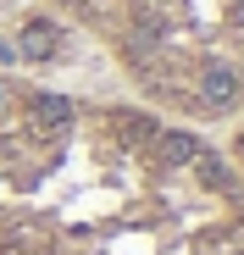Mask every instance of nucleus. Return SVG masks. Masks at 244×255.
<instances>
[{
  "mask_svg": "<svg viewBox=\"0 0 244 255\" xmlns=\"http://www.w3.org/2000/svg\"><path fill=\"white\" fill-rule=\"evenodd\" d=\"M11 45H17V56H28V61H50V56L61 50V28H56L50 17H33Z\"/></svg>",
  "mask_w": 244,
  "mask_h": 255,
  "instance_id": "obj_1",
  "label": "nucleus"
},
{
  "mask_svg": "<svg viewBox=\"0 0 244 255\" xmlns=\"http://www.w3.org/2000/svg\"><path fill=\"white\" fill-rule=\"evenodd\" d=\"M200 150H206V144H200L189 128H167V133H155V155H161V166H172V172H189Z\"/></svg>",
  "mask_w": 244,
  "mask_h": 255,
  "instance_id": "obj_2",
  "label": "nucleus"
},
{
  "mask_svg": "<svg viewBox=\"0 0 244 255\" xmlns=\"http://www.w3.org/2000/svg\"><path fill=\"white\" fill-rule=\"evenodd\" d=\"M28 111H33V122H45V128H67L72 122V100L67 95H33Z\"/></svg>",
  "mask_w": 244,
  "mask_h": 255,
  "instance_id": "obj_3",
  "label": "nucleus"
},
{
  "mask_svg": "<svg viewBox=\"0 0 244 255\" xmlns=\"http://www.w3.org/2000/svg\"><path fill=\"white\" fill-rule=\"evenodd\" d=\"M11 61H22V56H17V45H11V39H0V67H11Z\"/></svg>",
  "mask_w": 244,
  "mask_h": 255,
  "instance_id": "obj_4",
  "label": "nucleus"
},
{
  "mask_svg": "<svg viewBox=\"0 0 244 255\" xmlns=\"http://www.w3.org/2000/svg\"><path fill=\"white\" fill-rule=\"evenodd\" d=\"M0 111H6V83H0Z\"/></svg>",
  "mask_w": 244,
  "mask_h": 255,
  "instance_id": "obj_5",
  "label": "nucleus"
},
{
  "mask_svg": "<svg viewBox=\"0 0 244 255\" xmlns=\"http://www.w3.org/2000/svg\"><path fill=\"white\" fill-rule=\"evenodd\" d=\"M239 144H244V139H239Z\"/></svg>",
  "mask_w": 244,
  "mask_h": 255,
  "instance_id": "obj_6",
  "label": "nucleus"
}]
</instances>
